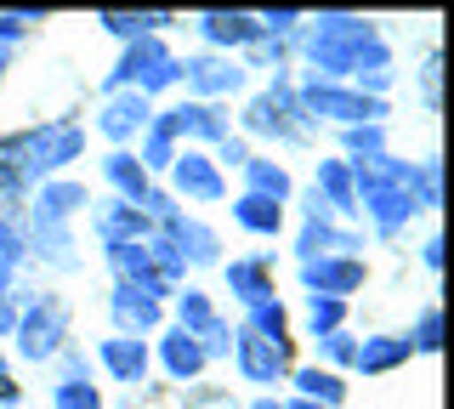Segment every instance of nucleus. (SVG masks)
<instances>
[{
    "mask_svg": "<svg viewBox=\"0 0 454 409\" xmlns=\"http://www.w3.org/2000/svg\"><path fill=\"white\" fill-rule=\"evenodd\" d=\"M352 200H358V210L375 216L380 233H392L415 210L437 205V165H403V160H387V153L358 160L352 165Z\"/></svg>",
    "mask_w": 454,
    "mask_h": 409,
    "instance_id": "1",
    "label": "nucleus"
},
{
    "mask_svg": "<svg viewBox=\"0 0 454 409\" xmlns=\"http://www.w3.org/2000/svg\"><path fill=\"white\" fill-rule=\"evenodd\" d=\"M80 148H85V131L74 120H51V125H35V131L0 137V200H18L28 182L80 160Z\"/></svg>",
    "mask_w": 454,
    "mask_h": 409,
    "instance_id": "2",
    "label": "nucleus"
},
{
    "mask_svg": "<svg viewBox=\"0 0 454 409\" xmlns=\"http://www.w3.org/2000/svg\"><path fill=\"white\" fill-rule=\"evenodd\" d=\"M307 58H312L318 75H352V68L364 75V63L387 68V46H380L375 23L347 18V12H324L318 29H312V40H307Z\"/></svg>",
    "mask_w": 454,
    "mask_h": 409,
    "instance_id": "3",
    "label": "nucleus"
},
{
    "mask_svg": "<svg viewBox=\"0 0 454 409\" xmlns=\"http://www.w3.org/2000/svg\"><path fill=\"white\" fill-rule=\"evenodd\" d=\"M301 103V120H318V114H330L340 125H380V114H387V103L380 97H364V91H340V86H312L295 97Z\"/></svg>",
    "mask_w": 454,
    "mask_h": 409,
    "instance_id": "4",
    "label": "nucleus"
},
{
    "mask_svg": "<svg viewBox=\"0 0 454 409\" xmlns=\"http://www.w3.org/2000/svg\"><path fill=\"white\" fill-rule=\"evenodd\" d=\"M85 205V188L80 182H46V188H40V200H35V228H40V250H57V256H63L68 250V233H63V222L74 216V210ZM68 262V256H63Z\"/></svg>",
    "mask_w": 454,
    "mask_h": 409,
    "instance_id": "5",
    "label": "nucleus"
},
{
    "mask_svg": "<svg viewBox=\"0 0 454 409\" xmlns=\"http://www.w3.org/2000/svg\"><path fill=\"white\" fill-rule=\"evenodd\" d=\"M63 335H68V313H63V302H35L28 313L18 319V347H23V358H51L57 347H63Z\"/></svg>",
    "mask_w": 454,
    "mask_h": 409,
    "instance_id": "6",
    "label": "nucleus"
},
{
    "mask_svg": "<svg viewBox=\"0 0 454 409\" xmlns=\"http://www.w3.org/2000/svg\"><path fill=\"white\" fill-rule=\"evenodd\" d=\"M170 182H176L182 200H199V205H216L222 193H227L222 165L210 160V153H193V148H182L176 160H170Z\"/></svg>",
    "mask_w": 454,
    "mask_h": 409,
    "instance_id": "7",
    "label": "nucleus"
},
{
    "mask_svg": "<svg viewBox=\"0 0 454 409\" xmlns=\"http://www.w3.org/2000/svg\"><path fill=\"white\" fill-rule=\"evenodd\" d=\"M290 114H301L295 91L273 86V91H262V97L245 108V131H262V137H278V143H295V137H301V125H295Z\"/></svg>",
    "mask_w": 454,
    "mask_h": 409,
    "instance_id": "8",
    "label": "nucleus"
},
{
    "mask_svg": "<svg viewBox=\"0 0 454 409\" xmlns=\"http://www.w3.org/2000/svg\"><path fill=\"white\" fill-rule=\"evenodd\" d=\"M233 358H239V370H245V381H255V387H273V381L290 370V347L267 342V335H255V330L233 335Z\"/></svg>",
    "mask_w": 454,
    "mask_h": 409,
    "instance_id": "9",
    "label": "nucleus"
},
{
    "mask_svg": "<svg viewBox=\"0 0 454 409\" xmlns=\"http://www.w3.org/2000/svg\"><path fill=\"white\" fill-rule=\"evenodd\" d=\"M160 131L176 143V137H199V143H222L227 137V114L222 108H210V103H176V108H165L160 120Z\"/></svg>",
    "mask_w": 454,
    "mask_h": 409,
    "instance_id": "10",
    "label": "nucleus"
},
{
    "mask_svg": "<svg viewBox=\"0 0 454 409\" xmlns=\"http://www.w3.org/2000/svg\"><path fill=\"white\" fill-rule=\"evenodd\" d=\"M301 285L312 295H330V302H340L347 290L364 285V262L358 256H318V262H301Z\"/></svg>",
    "mask_w": 454,
    "mask_h": 409,
    "instance_id": "11",
    "label": "nucleus"
},
{
    "mask_svg": "<svg viewBox=\"0 0 454 409\" xmlns=\"http://www.w3.org/2000/svg\"><path fill=\"white\" fill-rule=\"evenodd\" d=\"M148 97L142 91H125V97H108L103 103V120H97V131L108 137V143H125V137H137L142 125H148Z\"/></svg>",
    "mask_w": 454,
    "mask_h": 409,
    "instance_id": "12",
    "label": "nucleus"
},
{
    "mask_svg": "<svg viewBox=\"0 0 454 409\" xmlns=\"http://www.w3.org/2000/svg\"><path fill=\"white\" fill-rule=\"evenodd\" d=\"M182 80H188L199 97H227V91L245 86V68L222 63V58H188V63H182Z\"/></svg>",
    "mask_w": 454,
    "mask_h": 409,
    "instance_id": "13",
    "label": "nucleus"
},
{
    "mask_svg": "<svg viewBox=\"0 0 454 409\" xmlns=\"http://www.w3.org/2000/svg\"><path fill=\"white\" fill-rule=\"evenodd\" d=\"M165 63H170V51H165V40H160V35L131 40V51H125L120 68L108 75V86H142V80H148L153 68H165Z\"/></svg>",
    "mask_w": 454,
    "mask_h": 409,
    "instance_id": "14",
    "label": "nucleus"
},
{
    "mask_svg": "<svg viewBox=\"0 0 454 409\" xmlns=\"http://www.w3.org/2000/svg\"><path fill=\"white\" fill-rule=\"evenodd\" d=\"M165 245L176 250L182 262H216V233L205 222H188V216H165Z\"/></svg>",
    "mask_w": 454,
    "mask_h": 409,
    "instance_id": "15",
    "label": "nucleus"
},
{
    "mask_svg": "<svg viewBox=\"0 0 454 409\" xmlns=\"http://www.w3.org/2000/svg\"><path fill=\"white\" fill-rule=\"evenodd\" d=\"M295 250H301V262H318V256H352V250H358V239H352L347 228H335V222H324V216H307L301 239H295Z\"/></svg>",
    "mask_w": 454,
    "mask_h": 409,
    "instance_id": "16",
    "label": "nucleus"
},
{
    "mask_svg": "<svg viewBox=\"0 0 454 409\" xmlns=\"http://www.w3.org/2000/svg\"><path fill=\"white\" fill-rule=\"evenodd\" d=\"M97 352H103L108 375H114V381H125V387H137V381L148 375V347H142L137 335H108V342L97 347Z\"/></svg>",
    "mask_w": 454,
    "mask_h": 409,
    "instance_id": "17",
    "label": "nucleus"
},
{
    "mask_svg": "<svg viewBox=\"0 0 454 409\" xmlns=\"http://www.w3.org/2000/svg\"><path fill=\"white\" fill-rule=\"evenodd\" d=\"M103 177L114 182V188H120V205H137V210H142V200H148V171H142L137 153L114 148L108 160H103Z\"/></svg>",
    "mask_w": 454,
    "mask_h": 409,
    "instance_id": "18",
    "label": "nucleus"
},
{
    "mask_svg": "<svg viewBox=\"0 0 454 409\" xmlns=\"http://www.w3.org/2000/svg\"><path fill=\"white\" fill-rule=\"evenodd\" d=\"M199 29H205L210 46H250V40H262V23L250 12H205Z\"/></svg>",
    "mask_w": 454,
    "mask_h": 409,
    "instance_id": "19",
    "label": "nucleus"
},
{
    "mask_svg": "<svg viewBox=\"0 0 454 409\" xmlns=\"http://www.w3.org/2000/svg\"><path fill=\"white\" fill-rule=\"evenodd\" d=\"M409 335H369V342L352 352V364H358L364 375H387V370H397V364H409Z\"/></svg>",
    "mask_w": 454,
    "mask_h": 409,
    "instance_id": "20",
    "label": "nucleus"
},
{
    "mask_svg": "<svg viewBox=\"0 0 454 409\" xmlns=\"http://www.w3.org/2000/svg\"><path fill=\"white\" fill-rule=\"evenodd\" d=\"M160 364H165V370L176 375V381H188V375L205 370L210 358H205V347H199L188 330H165V342H160Z\"/></svg>",
    "mask_w": 454,
    "mask_h": 409,
    "instance_id": "21",
    "label": "nucleus"
},
{
    "mask_svg": "<svg viewBox=\"0 0 454 409\" xmlns=\"http://www.w3.org/2000/svg\"><path fill=\"white\" fill-rule=\"evenodd\" d=\"M114 319H120V330L125 335H142V330H153L160 324V302H148L142 290H131V285H114Z\"/></svg>",
    "mask_w": 454,
    "mask_h": 409,
    "instance_id": "22",
    "label": "nucleus"
},
{
    "mask_svg": "<svg viewBox=\"0 0 454 409\" xmlns=\"http://www.w3.org/2000/svg\"><path fill=\"white\" fill-rule=\"evenodd\" d=\"M97 233H103V245H142L148 239V216L137 205H114L97 216Z\"/></svg>",
    "mask_w": 454,
    "mask_h": 409,
    "instance_id": "23",
    "label": "nucleus"
},
{
    "mask_svg": "<svg viewBox=\"0 0 454 409\" xmlns=\"http://www.w3.org/2000/svg\"><path fill=\"white\" fill-rule=\"evenodd\" d=\"M233 222L250 228V233H262V239H273L284 228V205L262 200V193H239V200H233Z\"/></svg>",
    "mask_w": 454,
    "mask_h": 409,
    "instance_id": "24",
    "label": "nucleus"
},
{
    "mask_svg": "<svg viewBox=\"0 0 454 409\" xmlns=\"http://www.w3.org/2000/svg\"><path fill=\"white\" fill-rule=\"evenodd\" d=\"M227 285H233L239 295H245L250 307H262V302H273V273H267V262H227Z\"/></svg>",
    "mask_w": 454,
    "mask_h": 409,
    "instance_id": "25",
    "label": "nucleus"
},
{
    "mask_svg": "<svg viewBox=\"0 0 454 409\" xmlns=\"http://www.w3.org/2000/svg\"><path fill=\"white\" fill-rule=\"evenodd\" d=\"M318 188H324V200H318V205L340 210V216H352V210H358V200H352V165L324 160V165H318Z\"/></svg>",
    "mask_w": 454,
    "mask_h": 409,
    "instance_id": "26",
    "label": "nucleus"
},
{
    "mask_svg": "<svg viewBox=\"0 0 454 409\" xmlns=\"http://www.w3.org/2000/svg\"><path fill=\"white\" fill-rule=\"evenodd\" d=\"M295 387H301V398L318 404V409H335L340 398H347V381H340L335 370H295Z\"/></svg>",
    "mask_w": 454,
    "mask_h": 409,
    "instance_id": "27",
    "label": "nucleus"
},
{
    "mask_svg": "<svg viewBox=\"0 0 454 409\" xmlns=\"http://www.w3.org/2000/svg\"><path fill=\"white\" fill-rule=\"evenodd\" d=\"M97 23H103L108 35H125V40H148V35H160L170 18H165V12H103Z\"/></svg>",
    "mask_w": 454,
    "mask_h": 409,
    "instance_id": "28",
    "label": "nucleus"
},
{
    "mask_svg": "<svg viewBox=\"0 0 454 409\" xmlns=\"http://www.w3.org/2000/svg\"><path fill=\"white\" fill-rule=\"evenodd\" d=\"M245 177H250V193H262V200H273V205L290 200V171H284V165H273V160H245Z\"/></svg>",
    "mask_w": 454,
    "mask_h": 409,
    "instance_id": "29",
    "label": "nucleus"
},
{
    "mask_svg": "<svg viewBox=\"0 0 454 409\" xmlns=\"http://www.w3.org/2000/svg\"><path fill=\"white\" fill-rule=\"evenodd\" d=\"M216 313H210V302H205V295H199V290H182V307H176V330H188L193 335V342H205V335L210 330H216Z\"/></svg>",
    "mask_w": 454,
    "mask_h": 409,
    "instance_id": "30",
    "label": "nucleus"
},
{
    "mask_svg": "<svg viewBox=\"0 0 454 409\" xmlns=\"http://www.w3.org/2000/svg\"><path fill=\"white\" fill-rule=\"evenodd\" d=\"M245 330L267 335V342H278V347H290V330H284V307H278V302H262V307H250V324H245Z\"/></svg>",
    "mask_w": 454,
    "mask_h": 409,
    "instance_id": "31",
    "label": "nucleus"
},
{
    "mask_svg": "<svg viewBox=\"0 0 454 409\" xmlns=\"http://www.w3.org/2000/svg\"><path fill=\"white\" fill-rule=\"evenodd\" d=\"M51 409H103V398H97V387H85V381H57L51 392Z\"/></svg>",
    "mask_w": 454,
    "mask_h": 409,
    "instance_id": "32",
    "label": "nucleus"
},
{
    "mask_svg": "<svg viewBox=\"0 0 454 409\" xmlns=\"http://www.w3.org/2000/svg\"><path fill=\"white\" fill-rule=\"evenodd\" d=\"M170 160H176V143L153 125L148 131V148H142V171H170Z\"/></svg>",
    "mask_w": 454,
    "mask_h": 409,
    "instance_id": "33",
    "label": "nucleus"
},
{
    "mask_svg": "<svg viewBox=\"0 0 454 409\" xmlns=\"http://www.w3.org/2000/svg\"><path fill=\"white\" fill-rule=\"evenodd\" d=\"M340 319H347V307L340 302H330V295H312V335H335L340 330Z\"/></svg>",
    "mask_w": 454,
    "mask_h": 409,
    "instance_id": "34",
    "label": "nucleus"
},
{
    "mask_svg": "<svg viewBox=\"0 0 454 409\" xmlns=\"http://www.w3.org/2000/svg\"><path fill=\"white\" fill-rule=\"evenodd\" d=\"M347 148L364 153V160H380V153H387V137H380V125H347Z\"/></svg>",
    "mask_w": 454,
    "mask_h": 409,
    "instance_id": "35",
    "label": "nucleus"
},
{
    "mask_svg": "<svg viewBox=\"0 0 454 409\" xmlns=\"http://www.w3.org/2000/svg\"><path fill=\"white\" fill-rule=\"evenodd\" d=\"M415 352H437L443 347V313H437V307H426L420 313V324H415V342H409Z\"/></svg>",
    "mask_w": 454,
    "mask_h": 409,
    "instance_id": "36",
    "label": "nucleus"
},
{
    "mask_svg": "<svg viewBox=\"0 0 454 409\" xmlns=\"http://www.w3.org/2000/svg\"><path fill=\"white\" fill-rule=\"evenodd\" d=\"M255 23H262V35H290L295 23H301V12H262Z\"/></svg>",
    "mask_w": 454,
    "mask_h": 409,
    "instance_id": "37",
    "label": "nucleus"
},
{
    "mask_svg": "<svg viewBox=\"0 0 454 409\" xmlns=\"http://www.w3.org/2000/svg\"><path fill=\"white\" fill-rule=\"evenodd\" d=\"M318 342H324V352H330V358H340V364H352V352H358L347 330H335V335H318Z\"/></svg>",
    "mask_w": 454,
    "mask_h": 409,
    "instance_id": "38",
    "label": "nucleus"
},
{
    "mask_svg": "<svg viewBox=\"0 0 454 409\" xmlns=\"http://www.w3.org/2000/svg\"><path fill=\"white\" fill-rule=\"evenodd\" d=\"M6 290H12V267H0V335H6V330H18V313H12Z\"/></svg>",
    "mask_w": 454,
    "mask_h": 409,
    "instance_id": "39",
    "label": "nucleus"
},
{
    "mask_svg": "<svg viewBox=\"0 0 454 409\" xmlns=\"http://www.w3.org/2000/svg\"><path fill=\"white\" fill-rule=\"evenodd\" d=\"M216 160H227V165H245L250 153H245V143H239V137H222V153Z\"/></svg>",
    "mask_w": 454,
    "mask_h": 409,
    "instance_id": "40",
    "label": "nucleus"
},
{
    "mask_svg": "<svg viewBox=\"0 0 454 409\" xmlns=\"http://www.w3.org/2000/svg\"><path fill=\"white\" fill-rule=\"evenodd\" d=\"M437 68H443V63L426 58V103H432V108H437Z\"/></svg>",
    "mask_w": 454,
    "mask_h": 409,
    "instance_id": "41",
    "label": "nucleus"
},
{
    "mask_svg": "<svg viewBox=\"0 0 454 409\" xmlns=\"http://www.w3.org/2000/svg\"><path fill=\"white\" fill-rule=\"evenodd\" d=\"M23 35V18L18 12H6V18H0V40H18Z\"/></svg>",
    "mask_w": 454,
    "mask_h": 409,
    "instance_id": "42",
    "label": "nucleus"
},
{
    "mask_svg": "<svg viewBox=\"0 0 454 409\" xmlns=\"http://www.w3.org/2000/svg\"><path fill=\"white\" fill-rule=\"evenodd\" d=\"M420 256H426V267H443V239H426Z\"/></svg>",
    "mask_w": 454,
    "mask_h": 409,
    "instance_id": "43",
    "label": "nucleus"
},
{
    "mask_svg": "<svg viewBox=\"0 0 454 409\" xmlns=\"http://www.w3.org/2000/svg\"><path fill=\"white\" fill-rule=\"evenodd\" d=\"M18 398H23V392H18V381H12V375H0V404L12 409V404H18Z\"/></svg>",
    "mask_w": 454,
    "mask_h": 409,
    "instance_id": "44",
    "label": "nucleus"
},
{
    "mask_svg": "<svg viewBox=\"0 0 454 409\" xmlns=\"http://www.w3.org/2000/svg\"><path fill=\"white\" fill-rule=\"evenodd\" d=\"M284 409H318V404H307V398H295V404H284Z\"/></svg>",
    "mask_w": 454,
    "mask_h": 409,
    "instance_id": "45",
    "label": "nucleus"
},
{
    "mask_svg": "<svg viewBox=\"0 0 454 409\" xmlns=\"http://www.w3.org/2000/svg\"><path fill=\"white\" fill-rule=\"evenodd\" d=\"M250 409H284V404H273V398H262V404H250Z\"/></svg>",
    "mask_w": 454,
    "mask_h": 409,
    "instance_id": "46",
    "label": "nucleus"
},
{
    "mask_svg": "<svg viewBox=\"0 0 454 409\" xmlns=\"http://www.w3.org/2000/svg\"><path fill=\"white\" fill-rule=\"evenodd\" d=\"M0 68H6V46H0Z\"/></svg>",
    "mask_w": 454,
    "mask_h": 409,
    "instance_id": "47",
    "label": "nucleus"
},
{
    "mask_svg": "<svg viewBox=\"0 0 454 409\" xmlns=\"http://www.w3.org/2000/svg\"><path fill=\"white\" fill-rule=\"evenodd\" d=\"M0 375H6V358H0Z\"/></svg>",
    "mask_w": 454,
    "mask_h": 409,
    "instance_id": "48",
    "label": "nucleus"
}]
</instances>
